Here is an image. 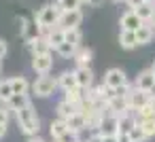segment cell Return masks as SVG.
<instances>
[{
	"instance_id": "36",
	"label": "cell",
	"mask_w": 155,
	"mask_h": 142,
	"mask_svg": "<svg viewBox=\"0 0 155 142\" xmlns=\"http://www.w3.org/2000/svg\"><path fill=\"white\" fill-rule=\"evenodd\" d=\"M5 55H7V43H5L2 38H0V60H2Z\"/></svg>"
},
{
	"instance_id": "46",
	"label": "cell",
	"mask_w": 155,
	"mask_h": 142,
	"mask_svg": "<svg viewBox=\"0 0 155 142\" xmlns=\"http://www.w3.org/2000/svg\"><path fill=\"white\" fill-rule=\"evenodd\" d=\"M81 142H87V140H81Z\"/></svg>"
},
{
	"instance_id": "12",
	"label": "cell",
	"mask_w": 155,
	"mask_h": 142,
	"mask_svg": "<svg viewBox=\"0 0 155 142\" xmlns=\"http://www.w3.org/2000/svg\"><path fill=\"white\" fill-rule=\"evenodd\" d=\"M136 89H142V91H151L155 87V72L149 68V70H142L138 76H136Z\"/></svg>"
},
{
	"instance_id": "31",
	"label": "cell",
	"mask_w": 155,
	"mask_h": 142,
	"mask_svg": "<svg viewBox=\"0 0 155 142\" xmlns=\"http://www.w3.org/2000/svg\"><path fill=\"white\" fill-rule=\"evenodd\" d=\"M130 138H132V142H147V140H149V136L142 131L140 125H136V127L130 131Z\"/></svg>"
},
{
	"instance_id": "9",
	"label": "cell",
	"mask_w": 155,
	"mask_h": 142,
	"mask_svg": "<svg viewBox=\"0 0 155 142\" xmlns=\"http://www.w3.org/2000/svg\"><path fill=\"white\" fill-rule=\"evenodd\" d=\"M74 76H77L79 89H89V87H94V72H91L89 66H77V68H74Z\"/></svg>"
},
{
	"instance_id": "41",
	"label": "cell",
	"mask_w": 155,
	"mask_h": 142,
	"mask_svg": "<svg viewBox=\"0 0 155 142\" xmlns=\"http://www.w3.org/2000/svg\"><path fill=\"white\" fill-rule=\"evenodd\" d=\"M151 106H153V119H155V98H151Z\"/></svg>"
},
{
	"instance_id": "13",
	"label": "cell",
	"mask_w": 155,
	"mask_h": 142,
	"mask_svg": "<svg viewBox=\"0 0 155 142\" xmlns=\"http://www.w3.org/2000/svg\"><path fill=\"white\" fill-rule=\"evenodd\" d=\"M41 36H45L53 49H58L62 43H66V32H64L60 26H55V28H49V30H47V32H43Z\"/></svg>"
},
{
	"instance_id": "35",
	"label": "cell",
	"mask_w": 155,
	"mask_h": 142,
	"mask_svg": "<svg viewBox=\"0 0 155 142\" xmlns=\"http://www.w3.org/2000/svg\"><path fill=\"white\" fill-rule=\"evenodd\" d=\"M117 142H132V138H130V134L119 131V134H117Z\"/></svg>"
},
{
	"instance_id": "18",
	"label": "cell",
	"mask_w": 155,
	"mask_h": 142,
	"mask_svg": "<svg viewBox=\"0 0 155 142\" xmlns=\"http://www.w3.org/2000/svg\"><path fill=\"white\" fill-rule=\"evenodd\" d=\"M136 125H138V117H136V112H127V115H121V117H119V131L130 134Z\"/></svg>"
},
{
	"instance_id": "34",
	"label": "cell",
	"mask_w": 155,
	"mask_h": 142,
	"mask_svg": "<svg viewBox=\"0 0 155 142\" xmlns=\"http://www.w3.org/2000/svg\"><path fill=\"white\" fill-rule=\"evenodd\" d=\"M144 2H147V0H125V5L130 7V11H136V9H140Z\"/></svg>"
},
{
	"instance_id": "7",
	"label": "cell",
	"mask_w": 155,
	"mask_h": 142,
	"mask_svg": "<svg viewBox=\"0 0 155 142\" xmlns=\"http://www.w3.org/2000/svg\"><path fill=\"white\" fill-rule=\"evenodd\" d=\"M104 112H106V110H104ZM98 134H100L102 138H106V136H117V134H119V117L104 115V119H102V123H100V127H98Z\"/></svg>"
},
{
	"instance_id": "2",
	"label": "cell",
	"mask_w": 155,
	"mask_h": 142,
	"mask_svg": "<svg viewBox=\"0 0 155 142\" xmlns=\"http://www.w3.org/2000/svg\"><path fill=\"white\" fill-rule=\"evenodd\" d=\"M15 117H17V125H19L21 134H26L28 138H32V136L38 134L41 119H38L36 110H34V104H28L26 108H21L19 112H15Z\"/></svg>"
},
{
	"instance_id": "44",
	"label": "cell",
	"mask_w": 155,
	"mask_h": 142,
	"mask_svg": "<svg viewBox=\"0 0 155 142\" xmlns=\"http://www.w3.org/2000/svg\"><path fill=\"white\" fill-rule=\"evenodd\" d=\"M115 2H121V0H115ZM123 2H125V0H123Z\"/></svg>"
},
{
	"instance_id": "14",
	"label": "cell",
	"mask_w": 155,
	"mask_h": 142,
	"mask_svg": "<svg viewBox=\"0 0 155 142\" xmlns=\"http://www.w3.org/2000/svg\"><path fill=\"white\" fill-rule=\"evenodd\" d=\"M58 85L62 91H70V89H77V76H74V70H64L60 76H58Z\"/></svg>"
},
{
	"instance_id": "8",
	"label": "cell",
	"mask_w": 155,
	"mask_h": 142,
	"mask_svg": "<svg viewBox=\"0 0 155 142\" xmlns=\"http://www.w3.org/2000/svg\"><path fill=\"white\" fill-rule=\"evenodd\" d=\"M81 21H83V13L81 11H66V13H62L58 26L62 30H74V28H79Z\"/></svg>"
},
{
	"instance_id": "24",
	"label": "cell",
	"mask_w": 155,
	"mask_h": 142,
	"mask_svg": "<svg viewBox=\"0 0 155 142\" xmlns=\"http://www.w3.org/2000/svg\"><path fill=\"white\" fill-rule=\"evenodd\" d=\"M91 57H94V53H91V49H87V47H79V51L74 53V62H77V66H89L91 64Z\"/></svg>"
},
{
	"instance_id": "20",
	"label": "cell",
	"mask_w": 155,
	"mask_h": 142,
	"mask_svg": "<svg viewBox=\"0 0 155 142\" xmlns=\"http://www.w3.org/2000/svg\"><path fill=\"white\" fill-rule=\"evenodd\" d=\"M55 112H58V119H64V121H68L74 112H79V108L77 106H72V104H68L66 100H62V102H58V106H55Z\"/></svg>"
},
{
	"instance_id": "4",
	"label": "cell",
	"mask_w": 155,
	"mask_h": 142,
	"mask_svg": "<svg viewBox=\"0 0 155 142\" xmlns=\"http://www.w3.org/2000/svg\"><path fill=\"white\" fill-rule=\"evenodd\" d=\"M53 68V57L51 53H45V55H34L32 57V70L41 76H47Z\"/></svg>"
},
{
	"instance_id": "47",
	"label": "cell",
	"mask_w": 155,
	"mask_h": 142,
	"mask_svg": "<svg viewBox=\"0 0 155 142\" xmlns=\"http://www.w3.org/2000/svg\"><path fill=\"white\" fill-rule=\"evenodd\" d=\"M0 70H2V66H0Z\"/></svg>"
},
{
	"instance_id": "28",
	"label": "cell",
	"mask_w": 155,
	"mask_h": 142,
	"mask_svg": "<svg viewBox=\"0 0 155 142\" xmlns=\"http://www.w3.org/2000/svg\"><path fill=\"white\" fill-rule=\"evenodd\" d=\"M66 32V43H70V45H74V47H81V30L79 28H74V30H64Z\"/></svg>"
},
{
	"instance_id": "39",
	"label": "cell",
	"mask_w": 155,
	"mask_h": 142,
	"mask_svg": "<svg viewBox=\"0 0 155 142\" xmlns=\"http://www.w3.org/2000/svg\"><path fill=\"white\" fill-rule=\"evenodd\" d=\"M28 142H47V140H43V138H38V136H32V138H28Z\"/></svg>"
},
{
	"instance_id": "27",
	"label": "cell",
	"mask_w": 155,
	"mask_h": 142,
	"mask_svg": "<svg viewBox=\"0 0 155 142\" xmlns=\"http://www.w3.org/2000/svg\"><path fill=\"white\" fill-rule=\"evenodd\" d=\"M77 51H79V47H74V45H70V43H62V45L55 49V53L62 55V57H74Z\"/></svg>"
},
{
	"instance_id": "1",
	"label": "cell",
	"mask_w": 155,
	"mask_h": 142,
	"mask_svg": "<svg viewBox=\"0 0 155 142\" xmlns=\"http://www.w3.org/2000/svg\"><path fill=\"white\" fill-rule=\"evenodd\" d=\"M62 13H64V11L60 9L58 2H55V5H45L43 9H38V13L34 15V24H36V28L41 30V34L47 32L49 28H55V26L60 24Z\"/></svg>"
},
{
	"instance_id": "26",
	"label": "cell",
	"mask_w": 155,
	"mask_h": 142,
	"mask_svg": "<svg viewBox=\"0 0 155 142\" xmlns=\"http://www.w3.org/2000/svg\"><path fill=\"white\" fill-rule=\"evenodd\" d=\"M13 95H15V91H13V83H11V79L0 81V102L7 104Z\"/></svg>"
},
{
	"instance_id": "30",
	"label": "cell",
	"mask_w": 155,
	"mask_h": 142,
	"mask_svg": "<svg viewBox=\"0 0 155 142\" xmlns=\"http://www.w3.org/2000/svg\"><path fill=\"white\" fill-rule=\"evenodd\" d=\"M60 9L66 13V11H79V7L83 5V0H58Z\"/></svg>"
},
{
	"instance_id": "25",
	"label": "cell",
	"mask_w": 155,
	"mask_h": 142,
	"mask_svg": "<svg viewBox=\"0 0 155 142\" xmlns=\"http://www.w3.org/2000/svg\"><path fill=\"white\" fill-rule=\"evenodd\" d=\"M136 13H138V17H140L144 24L153 21V17H155V2H144L140 9H136Z\"/></svg>"
},
{
	"instance_id": "23",
	"label": "cell",
	"mask_w": 155,
	"mask_h": 142,
	"mask_svg": "<svg viewBox=\"0 0 155 142\" xmlns=\"http://www.w3.org/2000/svg\"><path fill=\"white\" fill-rule=\"evenodd\" d=\"M64 100L68 102V104H72V106H77V108H81V104L85 102V98H83V89H70V91H64Z\"/></svg>"
},
{
	"instance_id": "15",
	"label": "cell",
	"mask_w": 155,
	"mask_h": 142,
	"mask_svg": "<svg viewBox=\"0 0 155 142\" xmlns=\"http://www.w3.org/2000/svg\"><path fill=\"white\" fill-rule=\"evenodd\" d=\"M11 83H13V91L17 95H30L32 85H30V81L26 76H15V79H11Z\"/></svg>"
},
{
	"instance_id": "16",
	"label": "cell",
	"mask_w": 155,
	"mask_h": 142,
	"mask_svg": "<svg viewBox=\"0 0 155 142\" xmlns=\"http://www.w3.org/2000/svg\"><path fill=\"white\" fill-rule=\"evenodd\" d=\"M28 104H32V102H30V95H17V93H15V95L5 104V106H7L11 112H19V110H21V108H26Z\"/></svg>"
},
{
	"instance_id": "40",
	"label": "cell",
	"mask_w": 155,
	"mask_h": 142,
	"mask_svg": "<svg viewBox=\"0 0 155 142\" xmlns=\"http://www.w3.org/2000/svg\"><path fill=\"white\" fill-rule=\"evenodd\" d=\"M7 134V125H2V123H0V138H2Z\"/></svg>"
},
{
	"instance_id": "42",
	"label": "cell",
	"mask_w": 155,
	"mask_h": 142,
	"mask_svg": "<svg viewBox=\"0 0 155 142\" xmlns=\"http://www.w3.org/2000/svg\"><path fill=\"white\" fill-rule=\"evenodd\" d=\"M151 70H153V72H155V62H153V66H151Z\"/></svg>"
},
{
	"instance_id": "5",
	"label": "cell",
	"mask_w": 155,
	"mask_h": 142,
	"mask_svg": "<svg viewBox=\"0 0 155 142\" xmlns=\"http://www.w3.org/2000/svg\"><path fill=\"white\" fill-rule=\"evenodd\" d=\"M130 81H127V76H125V72L121 70V68H110V70H106V74H104V85H108V87H113V89H119V87H123V85H127Z\"/></svg>"
},
{
	"instance_id": "33",
	"label": "cell",
	"mask_w": 155,
	"mask_h": 142,
	"mask_svg": "<svg viewBox=\"0 0 155 142\" xmlns=\"http://www.w3.org/2000/svg\"><path fill=\"white\" fill-rule=\"evenodd\" d=\"M9 108L2 104V106H0V123H2V125H9Z\"/></svg>"
},
{
	"instance_id": "45",
	"label": "cell",
	"mask_w": 155,
	"mask_h": 142,
	"mask_svg": "<svg viewBox=\"0 0 155 142\" xmlns=\"http://www.w3.org/2000/svg\"><path fill=\"white\" fill-rule=\"evenodd\" d=\"M53 142H60V140H53Z\"/></svg>"
},
{
	"instance_id": "17",
	"label": "cell",
	"mask_w": 155,
	"mask_h": 142,
	"mask_svg": "<svg viewBox=\"0 0 155 142\" xmlns=\"http://www.w3.org/2000/svg\"><path fill=\"white\" fill-rule=\"evenodd\" d=\"M66 123H68V129H72V131H77V134L83 131V129H87V117H85L83 112H74Z\"/></svg>"
},
{
	"instance_id": "3",
	"label": "cell",
	"mask_w": 155,
	"mask_h": 142,
	"mask_svg": "<svg viewBox=\"0 0 155 142\" xmlns=\"http://www.w3.org/2000/svg\"><path fill=\"white\" fill-rule=\"evenodd\" d=\"M60 85H58V79H53V76H38L34 83H32V95H36V98H49V95H53V91L58 89Z\"/></svg>"
},
{
	"instance_id": "19",
	"label": "cell",
	"mask_w": 155,
	"mask_h": 142,
	"mask_svg": "<svg viewBox=\"0 0 155 142\" xmlns=\"http://www.w3.org/2000/svg\"><path fill=\"white\" fill-rule=\"evenodd\" d=\"M153 36H155V28L149 26V24H142V26L138 28V32H136L138 45H149V43L153 40Z\"/></svg>"
},
{
	"instance_id": "10",
	"label": "cell",
	"mask_w": 155,
	"mask_h": 142,
	"mask_svg": "<svg viewBox=\"0 0 155 142\" xmlns=\"http://www.w3.org/2000/svg\"><path fill=\"white\" fill-rule=\"evenodd\" d=\"M28 47L32 49V53L34 55H45V53H51V45H49V40L45 38V36H41V34H36V36H30L28 38Z\"/></svg>"
},
{
	"instance_id": "43",
	"label": "cell",
	"mask_w": 155,
	"mask_h": 142,
	"mask_svg": "<svg viewBox=\"0 0 155 142\" xmlns=\"http://www.w3.org/2000/svg\"><path fill=\"white\" fill-rule=\"evenodd\" d=\"M147 2H155V0H147Z\"/></svg>"
},
{
	"instance_id": "29",
	"label": "cell",
	"mask_w": 155,
	"mask_h": 142,
	"mask_svg": "<svg viewBox=\"0 0 155 142\" xmlns=\"http://www.w3.org/2000/svg\"><path fill=\"white\" fill-rule=\"evenodd\" d=\"M138 125L142 127V131H144L149 138H153V136H155V119H153V117H151V119H140V121H138Z\"/></svg>"
},
{
	"instance_id": "32",
	"label": "cell",
	"mask_w": 155,
	"mask_h": 142,
	"mask_svg": "<svg viewBox=\"0 0 155 142\" xmlns=\"http://www.w3.org/2000/svg\"><path fill=\"white\" fill-rule=\"evenodd\" d=\"M60 142H81V138H79V134L77 131H72V129H68L62 138H58Z\"/></svg>"
},
{
	"instance_id": "22",
	"label": "cell",
	"mask_w": 155,
	"mask_h": 142,
	"mask_svg": "<svg viewBox=\"0 0 155 142\" xmlns=\"http://www.w3.org/2000/svg\"><path fill=\"white\" fill-rule=\"evenodd\" d=\"M66 131H68V123H66L64 119H53V121L49 123V134L53 136V140L62 138Z\"/></svg>"
},
{
	"instance_id": "21",
	"label": "cell",
	"mask_w": 155,
	"mask_h": 142,
	"mask_svg": "<svg viewBox=\"0 0 155 142\" xmlns=\"http://www.w3.org/2000/svg\"><path fill=\"white\" fill-rule=\"evenodd\" d=\"M119 45H121V49H134V47H138V38H136V32H127V30H121V34H119Z\"/></svg>"
},
{
	"instance_id": "6",
	"label": "cell",
	"mask_w": 155,
	"mask_h": 142,
	"mask_svg": "<svg viewBox=\"0 0 155 142\" xmlns=\"http://www.w3.org/2000/svg\"><path fill=\"white\" fill-rule=\"evenodd\" d=\"M127 104H130V108L136 112V110H140L142 106L151 104V93H149V91H142V89H136V85H134V89H132V93H130V98H127Z\"/></svg>"
},
{
	"instance_id": "11",
	"label": "cell",
	"mask_w": 155,
	"mask_h": 142,
	"mask_svg": "<svg viewBox=\"0 0 155 142\" xmlns=\"http://www.w3.org/2000/svg\"><path fill=\"white\" fill-rule=\"evenodd\" d=\"M142 24H144V21L138 17L136 11H127V13H123V17H121V30H127V32H138V28H140Z\"/></svg>"
},
{
	"instance_id": "38",
	"label": "cell",
	"mask_w": 155,
	"mask_h": 142,
	"mask_svg": "<svg viewBox=\"0 0 155 142\" xmlns=\"http://www.w3.org/2000/svg\"><path fill=\"white\" fill-rule=\"evenodd\" d=\"M102 142H117V136H106L102 138Z\"/></svg>"
},
{
	"instance_id": "37",
	"label": "cell",
	"mask_w": 155,
	"mask_h": 142,
	"mask_svg": "<svg viewBox=\"0 0 155 142\" xmlns=\"http://www.w3.org/2000/svg\"><path fill=\"white\" fill-rule=\"evenodd\" d=\"M83 5H91V7H98L100 0H83Z\"/></svg>"
}]
</instances>
